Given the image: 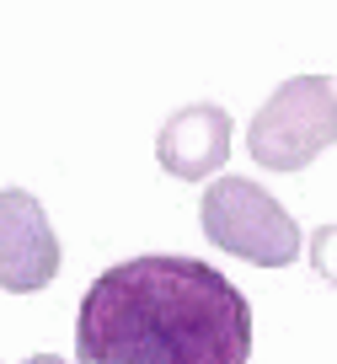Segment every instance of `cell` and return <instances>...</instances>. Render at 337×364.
Returning <instances> with one entry per match:
<instances>
[{
	"mask_svg": "<svg viewBox=\"0 0 337 364\" xmlns=\"http://www.w3.org/2000/svg\"><path fill=\"white\" fill-rule=\"evenodd\" d=\"M59 273V236L43 204L22 188H0V289L33 295L54 284Z\"/></svg>",
	"mask_w": 337,
	"mask_h": 364,
	"instance_id": "277c9868",
	"label": "cell"
},
{
	"mask_svg": "<svg viewBox=\"0 0 337 364\" xmlns=\"http://www.w3.org/2000/svg\"><path fill=\"white\" fill-rule=\"evenodd\" d=\"M203 236L214 241L220 252L252 262V268H289L300 257V225L294 215L247 177H220L203 188Z\"/></svg>",
	"mask_w": 337,
	"mask_h": 364,
	"instance_id": "3957f363",
	"label": "cell"
},
{
	"mask_svg": "<svg viewBox=\"0 0 337 364\" xmlns=\"http://www.w3.org/2000/svg\"><path fill=\"white\" fill-rule=\"evenodd\" d=\"M311 268L321 273L326 284H337V225H321L311 236Z\"/></svg>",
	"mask_w": 337,
	"mask_h": 364,
	"instance_id": "8992f818",
	"label": "cell"
},
{
	"mask_svg": "<svg viewBox=\"0 0 337 364\" xmlns=\"http://www.w3.org/2000/svg\"><path fill=\"white\" fill-rule=\"evenodd\" d=\"M252 306L198 257H129L86 289L75 316L80 364H247Z\"/></svg>",
	"mask_w": 337,
	"mask_h": 364,
	"instance_id": "6da1fadb",
	"label": "cell"
},
{
	"mask_svg": "<svg viewBox=\"0 0 337 364\" xmlns=\"http://www.w3.org/2000/svg\"><path fill=\"white\" fill-rule=\"evenodd\" d=\"M230 139H236V124L230 113L214 102H193V107H177V113L161 124L156 134V161L166 177L177 182H203L225 166L230 156Z\"/></svg>",
	"mask_w": 337,
	"mask_h": 364,
	"instance_id": "5b68a950",
	"label": "cell"
},
{
	"mask_svg": "<svg viewBox=\"0 0 337 364\" xmlns=\"http://www.w3.org/2000/svg\"><path fill=\"white\" fill-rule=\"evenodd\" d=\"M22 364H65L59 353H33V359H22Z\"/></svg>",
	"mask_w": 337,
	"mask_h": 364,
	"instance_id": "52a82bcc",
	"label": "cell"
},
{
	"mask_svg": "<svg viewBox=\"0 0 337 364\" xmlns=\"http://www.w3.org/2000/svg\"><path fill=\"white\" fill-rule=\"evenodd\" d=\"M337 145V80L294 75L247 124V150L268 171H300Z\"/></svg>",
	"mask_w": 337,
	"mask_h": 364,
	"instance_id": "7a4b0ae2",
	"label": "cell"
}]
</instances>
